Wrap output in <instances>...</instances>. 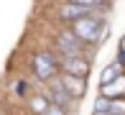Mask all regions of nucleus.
Here are the masks:
<instances>
[{"label":"nucleus","instance_id":"nucleus-5","mask_svg":"<svg viewBox=\"0 0 125 115\" xmlns=\"http://www.w3.org/2000/svg\"><path fill=\"white\" fill-rule=\"evenodd\" d=\"M59 67H61V72H64V74H69V77H79V79H84V77H87V72H89V61L82 59V56L61 59Z\"/></svg>","mask_w":125,"mask_h":115},{"label":"nucleus","instance_id":"nucleus-6","mask_svg":"<svg viewBox=\"0 0 125 115\" xmlns=\"http://www.w3.org/2000/svg\"><path fill=\"white\" fill-rule=\"evenodd\" d=\"M87 15H92V10L89 8H79V5H72V3H64L59 8V18L61 21H79V18H87Z\"/></svg>","mask_w":125,"mask_h":115},{"label":"nucleus","instance_id":"nucleus-3","mask_svg":"<svg viewBox=\"0 0 125 115\" xmlns=\"http://www.w3.org/2000/svg\"><path fill=\"white\" fill-rule=\"evenodd\" d=\"M56 46H59V51L64 54V59H72V56H82L84 51V44L79 41L72 31H61L59 36H56Z\"/></svg>","mask_w":125,"mask_h":115},{"label":"nucleus","instance_id":"nucleus-7","mask_svg":"<svg viewBox=\"0 0 125 115\" xmlns=\"http://www.w3.org/2000/svg\"><path fill=\"white\" fill-rule=\"evenodd\" d=\"M59 82H61V87L69 92L72 100H79V97L84 95V79H79V77H69V74H61Z\"/></svg>","mask_w":125,"mask_h":115},{"label":"nucleus","instance_id":"nucleus-4","mask_svg":"<svg viewBox=\"0 0 125 115\" xmlns=\"http://www.w3.org/2000/svg\"><path fill=\"white\" fill-rule=\"evenodd\" d=\"M56 61L51 59L49 54H36L33 56V72H36V77L38 79H43V82H51L54 79V74H56Z\"/></svg>","mask_w":125,"mask_h":115},{"label":"nucleus","instance_id":"nucleus-13","mask_svg":"<svg viewBox=\"0 0 125 115\" xmlns=\"http://www.w3.org/2000/svg\"><path fill=\"white\" fill-rule=\"evenodd\" d=\"M94 115H110V113H94Z\"/></svg>","mask_w":125,"mask_h":115},{"label":"nucleus","instance_id":"nucleus-10","mask_svg":"<svg viewBox=\"0 0 125 115\" xmlns=\"http://www.w3.org/2000/svg\"><path fill=\"white\" fill-rule=\"evenodd\" d=\"M72 5H79V8H89V10H102L107 8V3H100V0H66Z\"/></svg>","mask_w":125,"mask_h":115},{"label":"nucleus","instance_id":"nucleus-12","mask_svg":"<svg viewBox=\"0 0 125 115\" xmlns=\"http://www.w3.org/2000/svg\"><path fill=\"white\" fill-rule=\"evenodd\" d=\"M43 115H66V110H61V107H56V105H49Z\"/></svg>","mask_w":125,"mask_h":115},{"label":"nucleus","instance_id":"nucleus-14","mask_svg":"<svg viewBox=\"0 0 125 115\" xmlns=\"http://www.w3.org/2000/svg\"><path fill=\"white\" fill-rule=\"evenodd\" d=\"M100 3H110V0H100Z\"/></svg>","mask_w":125,"mask_h":115},{"label":"nucleus","instance_id":"nucleus-9","mask_svg":"<svg viewBox=\"0 0 125 115\" xmlns=\"http://www.w3.org/2000/svg\"><path fill=\"white\" fill-rule=\"evenodd\" d=\"M105 92H107V97H110V100H112V97L117 100V97H120L123 92H125V77H117L115 82L105 84Z\"/></svg>","mask_w":125,"mask_h":115},{"label":"nucleus","instance_id":"nucleus-2","mask_svg":"<svg viewBox=\"0 0 125 115\" xmlns=\"http://www.w3.org/2000/svg\"><path fill=\"white\" fill-rule=\"evenodd\" d=\"M43 97H46L49 105H56V107H61V110H72V107H74V100L69 97V92L61 87L59 79H51L49 82V90H46Z\"/></svg>","mask_w":125,"mask_h":115},{"label":"nucleus","instance_id":"nucleus-1","mask_svg":"<svg viewBox=\"0 0 125 115\" xmlns=\"http://www.w3.org/2000/svg\"><path fill=\"white\" fill-rule=\"evenodd\" d=\"M72 33L79 38L82 44H97L102 38V21L97 15H87L72 23Z\"/></svg>","mask_w":125,"mask_h":115},{"label":"nucleus","instance_id":"nucleus-11","mask_svg":"<svg viewBox=\"0 0 125 115\" xmlns=\"http://www.w3.org/2000/svg\"><path fill=\"white\" fill-rule=\"evenodd\" d=\"M46 107H49V102H46V97H43V95H36V97L31 100L33 115H43V113H46Z\"/></svg>","mask_w":125,"mask_h":115},{"label":"nucleus","instance_id":"nucleus-8","mask_svg":"<svg viewBox=\"0 0 125 115\" xmlns=\"http://www.w3.org/2000/svg\"><path fill=\"white\" fill-rule=\"evenodd\" d=\"M117 77H123V64H120V61L110 64L105 72H102V87H105V84H110V82H115Z\"/></svg>","mask_w":125,"mask_h":115}]
</instances>
